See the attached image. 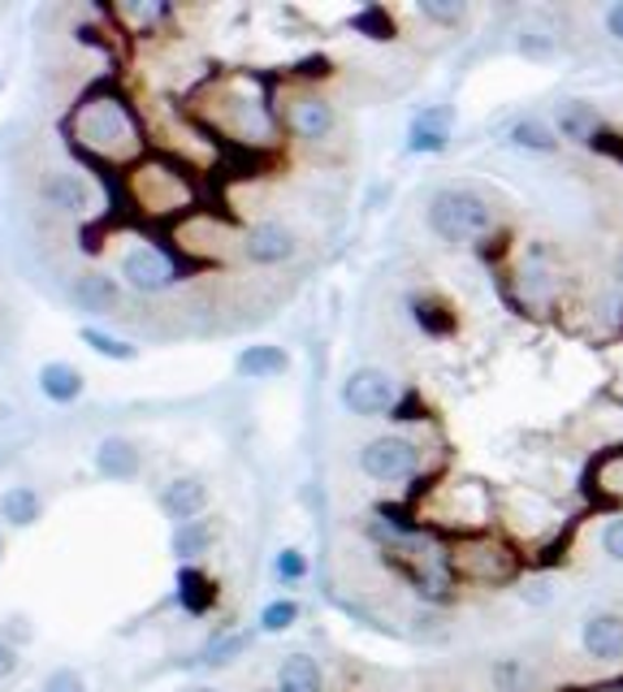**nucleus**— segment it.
<instances>
[{"label": "nucleus", "mask_w": 623, "mask_h": 692, "mask_svg": "<svg viewBox=\"0 0 623 692\" xmlns=\"http://www.w3.org/2000/svg\"><path fill=\"white\" fill-rule=\"evenodd\" d=\"M420 13H424V18H433V22H442V27H455V22L464 18V4H437V0H420Z\"/></svg>", "instance_id": "cd10ccee"}, {"label": "nucleus", "mask_w": 623, "mask_h": 692, "mask_svg": "<svg viewBox=\"0 0 623 692\" xmlns=\"http://www.w3.org/2000/svg\"><path fill=\"white\" fill-rule=\"evenodd\" d=\"M234 368H239L243 377L260 381V377H277V373H286V368H291V355H286L282 346H247V350L234 359Z\"/></svg>", "instance_id": "4468645a"}, {"label": "nucleus", "mask_w": 623, "mask_h": 692, "mask_svg": "<svg viewBox=\"0 0 623 692\" xmlns=\"http://www.w3.org/2000/svg\"><path fill=\"white\" fill-rule=\"evenodd\" d=\"M433 312H442V307L429 303V298H415L412 303V316L429 329V334H446V329H451V316H433Z\"/></svg>", "instance_id": "393cba45"}, {"label": "nucleus", "mask_w": 623, "mask_h": 692, "mask_svg": "<svg viewBox=\"0 0 623 692\" xmlns=\"http://www.w3.org/2000/svg\"><path fill=\"white\" fill-rule=\"evenodd\" d=\"M356 27H360V31H372V40H390V22L381 18V9H368V13H360V18H356Z\"/></svg>", "instance_id": "7c9ffc66"}, {"label": "nucleus", "mask_w": 623, "mask_h": 692, "mask_svg": "<svg viewBox=\"0 0 623 692\" xmlns=\"http://www.w3.org/2000/svg\"><path fill=\"white\" fill-rule=\"evenodd\" d=\"M122 277L144 291V295H156V291H169L178 282V264L156 248H135L126 260H122Z\"/></svg>", "instance_id": "39448f33"}, {"label": "nucleus", "mask_w": 623, "mask_h": 692, "mask_svg": "<svg viewBox=\"0 0 623 692\" xmlns=\"http://www.w3.org/2000/svg\"><path fill=\"white\" fill-rule=\"evenodd\" d=\"M208 545H212V528L200 524V520L173 528V554H178V558H196V554H204Z\"/></svg>", "instance_id": "412c9836"}, {"label": "nucleus", "mask_w": 623, "mask_h": 692, "mask_svg": "<svg viewBox=\"0 0 623 692\" xmlns=\"http://www.w3.org/2000/svg\"><path fill=\"white\" fill-rule=\"evenodd\" d=\"M247 649V637H225V641H212L204 649V662H212V667H221V662H230V658H239Z\"/></svg>", "instance_id": "a878e982"}, {"label": "nucleus", "mask_w": 623, "mask_h": 692, "mask_svg": "<svg viewBox=\"0 0 623 692\" xmlns=\"http://www.w3.org/2000/svg\"><path fill=\"white\" fill-rule=\"evenodd\" d=\"M135 27H148V22H160V18H169V4H126L122 9Z\"/></svg>", "instance_id": "c756f323"}, {"label": "nucleus", "mask_w": 623, "mask_h": 692, "mask_svg": "<svg viewBox=\"0 0 623 692\" xmlns=\"http://www.w3.org/2000/svg\"><path fill=\"white\" fill-rule=\"evenodd\" d=\"M325 689V675H320V662L308 653H291L277 671V692H320Z\"/></svg>", "instance_id": "ddd939ff"}, {"label": "nucleus", "mask_w": 623, "mask_h": 692, "mask_svg": "<svg viewBox=\"0 0 623 692\" xmlns=\"http://www.w3.org/2000/svg\"><path fill=\"white\" fill-rule=\"evenodd\" d=\"M615 282H620V291H623V255H620V264H615Z\"/></svg>", "instance_id": "f704fd0d"}, {"label": "nucleus", "mask_w": 623, "mask_h": 692, "mask_svg": "<svg viewBox=\"0 0 623 692\" xmlns=\"http://www.w3.org/2000/svg\"><path fill=\"white\" fill-rule=\"evenodd\" d=\"M204 506H208V490H204V481H196V476L169 481L165 494H160V511H165L173 524H191V520H200Z\"/></svg>", "instance_id": "6e6552de"}, {"label": "nucleus", "mask_w": 623, "mask_h": 692, "mask_svg": "<svg viewBox=\"0 0 623 692\" xmlns=\"http://www.w3.org/2000/svg\"><path fill=\"white\" fill-rule=\"evenodd\" d=\"M83 373L78 368H70V364H44L40 368V390H44V398H52V402H74V398L83 395Z\"/></svg>", "instance_id": "2eb2a0df"}, {"label": "nucleus", "mask_w": 623, "mask_h": 692, "mask_svg": "<svg viewBox=\"0 0 623 692\" xmlns=\"http://www.w3.org/2000/svg\"><path fill=\"white\" fill-rule=\"evenodd\" d=\"M0 554H4V533H0Z\"/></svg>", "instance_id": "c9c22d12"}, {"label": "nucleus", "mask_w": 623, "mask_h": 692, "mask_svg": "<svg viewBox=\"0 0 623 692\" xmlns=\"http://www.w3.org/2000/svg\"><path fill=\"white\" fill-rule=\"evenodd\" d=\"M602 549H606L615 563H623V520H615V524L602 533Z\"/></svg>", "instance_id": "2f4dec72"}, {"label": "nucleus", "mask_w": 623, "mask_h": 692, "mask_svg": "<svg viewBox=\"0 0 623 692\" xmlns=\"http://www.w3.org/2000/svg\"><path fill=\"white\" fill-rule=\"evenodd\" d=\"M451 108H424L420 117L412 122V135H408V151H420V156H429V151H442L446 148V130H451Z\"/></svg>", "instance_id": "9b49d317"}, {"label": "nucleus", "mask_w": 623, "mask_h": 692, "mask_svg": "<svg viewBox=\"0 0 623 692\" xmlns=\"http://www.w3.org/2000/svg\"><path fill=\"white\" fill-rule=\"evenodd\" d=\"M196 692H217V689H196Z\"/></svg>", "instance_id": "e433bc0d"}, {"label": "nucleus", "mask_w": 623, "mask_h": 692, "mask_svg": "<svg viewBox=\"0 0 623 692\" xmlns=\"http://www.w3.org/2000/svg\"><path fill=\"white\" fill-rule=\"evenodd\" d=\"M559 135L563 139H576V144H589L598 135V117L589 104H568L563 117H559Z\"/></svg>", "instance_id": "6ab92c4d"}, {"label": "nucleus", "mask_w": 623, "mask_h": 692, "mask_svg": "<svg viewBox=\"0 0 623 692\" xmlns=\"http://www.w3.org/2000/svg\"><path fill=\"white\" fill-rule=\"evenodd\" d=\"M334 108L325 104V99H316V96H304V99H295L291 104V135L295 139H325V135H334Z\"/></svg>", "instance_id": "9d476101"}, {"label": "nucleus", "mask_w": 623, "mask_h": 692, "mask_svg": "<svg viewBox=\"0 0 623 692\" xmlns=\"http://www.w3.org/2000/svg\"><path fill=\"white\" fill-rule=\"evenodd\" d=\"M74 135H78L83 148H92L104 160H122V156H135L139 151V130H135L126 104L113 96L87 99L74 113Z\"/></svg>", "instance_id": "f257e3e1"}, {"label": "nucleus", "mask_w": 623, "mask_h": 692, "mask_svg": "<svg viewBox=\"0 0 623 692\" xmlns=\"http://www.w3.org/2000/svg\"><path fill=\"white\" fill-rule=\"evenodd\" d=\"M178 601H182V606H187L191 615H204L208 606L217 601V594H212V580L187 567V572L178 576Z\"/></svg>", "instance_id": "a211bd4d"}, {"label": "nucleus", "mask_w": 623, "mask_h": 692, "mask_svg": "<svg viewBox=\"0 0 623 692\" xmlns=\"http://www.w3.org/2000/svg\"><path fill=\"white\" fill-rule=\"evenodd\" d=\"M295 248H299L295 234L286 226H277V221H264L256 230H247V239H243L247 260H256V264H282V260L295 255Z\"/></svg>", "instance_id": "0eeeda50"}, {"label": "nucleus", "mask_w": 623, "mask_h": 692, "mask_svg": "<svg viewBox=\"0 0 623 692\" xmlns=\"http://www.w3.org/2000/svg\"><path fill=\"white\" fill-rule=\"evenodd\" d=\"M415 463H420V450L403 438H377L360 450V468L372 481H403L415 472Z\"/></svg>", "instance_id": "20e7f679"}, {"label": "nucleus", "mask_w": 623, "mask_h": 692, "mask_svg": "<svg viewBox=\"0 0 623 692\" xmlns=\"http://www.w3.org/2000/svg\"><path fill=\"white\" fill-rule=\"evenodd\" d=\"M44 199L52 208H70V212H83L92 203V187L78 178V174H52L44 182Z\"/></svg>", "instance_id": "dca6fc26"}, {"label": "nucleus", "mask_w": 623, "mask_h": 692, "mask_svg": "<svg viewBox=\"0 0 623 692\" xmlns=\"http://www.w3.org/2000/svg\"><path fill=\"white\" fill-rule=\"evenodd\" d=\"M44 692H87V684H83V675H78V671L61 667V671H52L49 680H44Z\"/></svg>", "instance_id": "c85d7f7f"}, {"label": "nucleus", "mask_w": 623, "mask_h": 692, "mask_svg": "<svg viewBox=\"0 0 623 692\" xmlns=\"http://www.w3.org/2000/svg\"><path fill=\"white\" fill-rule=\"evenodd\" d=\"M70 298L83 307V312H117V303H122V286H117V277H108V273H83V277H74V286H70Z\"/></svg>", "instance_id": "1a4fd4ad"}, {"label": "nucleus", "mask_w": 623, "mask_h": 692, "mask_svg": "<svg viewBox=\"0 0 623 692\" xmlns=\"http://www.w3.org/2000/svg\"><path fill=\"white\" fill-rule=\"evenodd\" d=\"M40 494L35 490H27V485H13V490H4L0 494V520L4 524H13V528H31L35 520H40Z\"/></svg>", "instance_id": "f3484780"}, {"label": "nucleus", "mask_w": 623, "mask_h": 692, "mask_svg": "<svg viewBox=\"0 0 623 692\" xmlns=\"http://www.w3.org/2000/svg\"><path fill=\"white\" fill-rule=\"evenodd\" d=\"M429 226L442 243H472V239H485L489 226H494V212L489 203L467 191V187H446L437 191L429 203Z\"/></svg>", "instance_id": "f03ea898"}, {"label": "nucleus", "mask_w": 623, "mask_h": 692, "mask_svg": "<svg viewBox=\"0 0 623 692\" xmlns=\"http://www.w3.org/2000/svg\"><path fill=\"white\" fill-rule=\"evenodd\" d=\"M606 31H611L615 40H623V0L620 4H611V13H606Z\"/></svg>", "instance_id": "72a5a7b5"}, {"label": "nucleus", "mask_w": 623, "mask_h": 692, "mask_svg": "<svg viewBox=\"0 0 623 692\" xmlns=\"http://www.w3.org/2000/svg\"><path fill=\"white\" fill-rule=\"evenodd\" d=\"M273 572H277V580H304L308 558H304L299 549H282V554L273 558Z\"/></svg>", "instance_id": "b1692460"}, {"label": "nucleus", "mask_w": 623, "mask_h": 692, "mask_svg": "<svg viewBox=\"0 0 623 692\" xmlns=\"http://www.w3.org/2000/svg\"><path fill=\"white\" fill-rule=\"evenodd\" d=\"M18 662H22V658H18V649H13L9 641H0V680H9V675L18 671Z\"/></svg>", "instance_id": "473e14b6"}, {"label": "nucleus", "mask_w": 623, "mask_h": 692, "mask_svg": "<svg viewBox=\"0 0 623 692\" xmlns=\"http://www.w3.org/2000/svg\"><path fill=\"white\" fill-rule=\"evenodd\" d=\"M83 343L92 346L96 355H104V359H117V364H130V359L139 355V346L122 343V338L104 334V329H96V325H87V329H83Z\"/></svg>", "instance_id": "4be33fe9"}, {"label": "nucleus", "mask_w": 623, "mask_h": 692, "mask_svg": "<svg viewBox=\"0 0 623 692\" xmlns=\"http://www.w3.org/2000/svg\"><path fill=\"white\" fill-rule=\"evenodd\" d=\"M516 49L524 56H550L555 52V35H546V31H519Z\"/></svg>", "instance_id": "bb28decb"}, {"label": "nucleus", "mask_w": 623, "mask_h": 692, "mask_svg": "<svg viewBox=\"0 0 623 692\" xmlns=\"http://www.w3.org/2000/svg\"><path fill=\"white\" fill-rule=\"evenodd\" d=\"M580 641L589 658L602 662H620L623 658V615H589L580 628Z\"/></svg>", "instance_id": "423d86ee"}, {"label": "nucleus", "mask_w": 623, "mask_h": 692, "mask_svg": "<svg viewBox=\"0 0 623 692\" xmlns=\"http://www.w3.org/2000/svg\"><path fill=\"white\" fill-rule=\"evenodd\" d=\"M96 468H101L108 481H130L139 472V450L126 442V438H104L96 445Z\"/></svg>", "instance_id": "f8f14e48"}, {"label": "nucleus", "mask_w": 623, "mask_h": 692, "mask_svg": "<svg viewBox=\"0 0 623 692\" xmlns=\"http://www.w3.org/2000/svg\"><path fill=\"white\" fill-rule=\"evenodd\" d=\"M394 381H390V373H381V368H360V373H351L347 381H342V407L347 411H356V416H386L390 407H394Z\"/></svg>", "instance_id": "7ed1b4c3"}, {"label": "nucleus", "mask_w": 623, "mask_h": 692, "mask_svg": "<svg viewBox=\"0 0 623 692\" xmlns=\"http://www.w3.org/2000/svg\"><path fill=\"white\" fill-rule=\"evenodd\" d=\"M511 144L524 151H555L559 148V139H555V130L546 126V122H532V117H524L511 126Z\"/></svg>", "instance_id": "aec40b11"}, {"label": "nucleus", "mask_w": 623, "mask_h": 692, "mask_svg": "<svg viewBox=\"0 0 623 692\" xmlns=\"http://www.w3.org/2000/svg\"><path fill=\"white\" fill-rule=\"evenodd\" d=\"M295 619H299V606L286 601V597H282V601H268V606L260 610V628H264V632H286Z\"/></svg>", "instance_id": "5701e85b"}]
</instances>
